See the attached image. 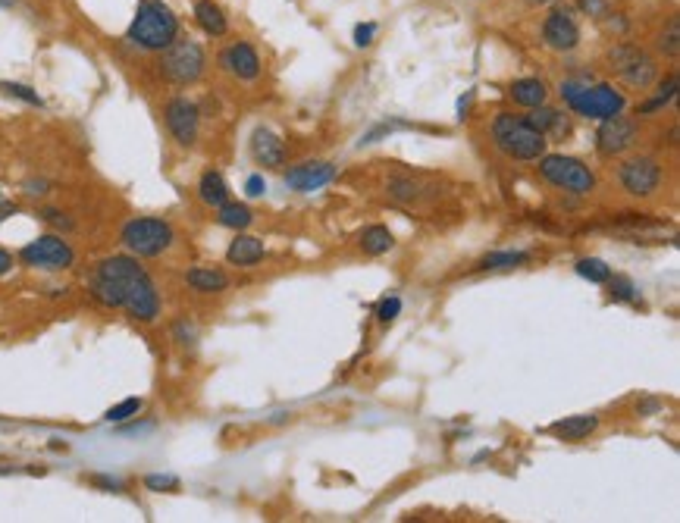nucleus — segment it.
<instances>
[{
  "label": "nucleus",
  "instance_id": "1",
  "mask_svg": "<svg viewBox=\"0 0 680 523\" xmlns=\"http://www.w3.org/2000/svg\"><path fill=\"white\" fill-rule=\"evenodd\" d=\"M88 292L101 307L126 311L135 323H154L160 317L157 282L129 254L104 257L88 279Z\"/></svg>",
  "mask_w": 680,
  "mask_h": 523
},
{
  "label": "nucleus",
  "instance_id": "2",
  "mask_svg": "<svg viewBox=\"0 0 680 523\" xmlns=\"http://www.w3.org/2000/svg\"><path fill=\"white\" fill-rule=\"evenodd\" d=\"M182 35V22L163 0H138L135 16L126 29V44L145 54H160Z\"/></svg>",
  "mask_w": 680,
  "mask_h": 523
},
{
  "label": "nucleus",
  "instance_id": "3",
  "mask_svg": "<svg viewBox=\"0 0 680 523\" xmlns=\"http://www.w3.org/2000/svg\"><path fill=\"white\" fill-rule=\"evenodd\" d=\"M558 94L577 116H586V120H608V116H618L627 110L624 91L608 82H586L583 76L565 79L558 85Z\"/></svg>",
  "mask_w": 680,
  "mask_h": 523
},
{
  "label": "nucleus",
  "instance_id": "4",
  "mask_svg": "<svg viewBox=\"0 0 680 523\" xmlns=\"http://www.w3.org/2000/svg\"><path fill=\"white\" fill-rule=\"evenodd\" d=\"M492 141H496V148L508 157V160H539L549 148V138L543 132H536L527 116L521 113H499L496 120H492Z\"/></svg>",
  "mask_w": 680,
  "mask_h": 523
},
{
  "label": "nucleus",
  "instance_id": "5",
  "mask_svg": "<svg viewBox=\"0 0 680 523\" xmlns=\"http://www.w3.org/2000/svg\"><path fill=\"white\" fill-rule=\"evenodd\" d=\"M157 73L160 79L167 85H176V88H189L195 82L204 79L207 73V51L201 47V41H192V38H176L167 51H160V60H157Z\"/></svg>",
  "mask_w": 680,
  "mask_h": 523
},
{
  "label": "nucleus",
  "instance_id": "6",
  "mask_svg": "<svg viewBox=\"0 0 680 523\" xmlns=\"http://www.w3.org/2000/svg\"><path fill=\"white\" fill-rule=\"evenodd\" d=\"M176 242V229L160 217H135L120 229V245L132 257H160Z\"/></svg>",
  "mask_w": 680,
  "mask_h": 523
},
{
  "label": "nucleus",
  "instance_id": "7",
  "mask_svg": "<svg viewBox=\"0 0 680 523\" xmlns=\"http://www.w3.org/2000/svg\"><path fill=\"white\" fill-rule=\"evenodd\" d=\"M536 163H539V176H543L549 185L561 188V192H568V195H590V192H596V173L577 157L543 154Z\"/></svg>",
  "mask_w": 680,
  "mask_h": 523
},
{
  "label": "nucleus",
  "instance_id": "8",
  "mask_svg": "<svg viewBox=\"0 0 680 523\" xmlns=\"http://www.w3.org/2000/svg\"><path fill=\"white\" fill-rule=\"evenodd\" d=\"M608 63H612V69L630 88L646 91L655 85V79H659V63L633 41H615V47L608 51Z\"/></svg>",
  "mask_w": 680,
  "mask_h": 523
},
{
  "label": "nucleus",
  "instance_id": "9",
  "mask_svg": "<svg viewBox=\"0 0 680 523\" xmlns=\"http://www.w3.org/2000/svg\"><path fill=\"white\" fill-rule=\"evenodd\" d=\"M19 260L32 270H48V273H60L69 270L76 264V251L69 242H63L60 235H41V239L29 242L26 248L19 251Z\"/></svg>",
  "mask_w": 680,
  "mask_h": 523
},
{
  "label": "nucleus",
  "instance_id": "10",
  "mask_svg": "<svg viewBox=\"0 0 680 523\" xmlns=\"http://www.w3.org/2000/svg\"><path fill=\"white\" fill-rule=\"evenodd\" d=\"M163 126H167L170 138L179 148H192L201 135V107L192 98L176 94V98L163 104Z\"/></svg>",
  "mask_w": 680,
  "mask_h": 523
},
{
  "label": "nucleus",
  "instance_id": "11",
  "mask_svg": "<svg viewBox=\"0 0 680 523\" xmlns=\"http://www.w3.org/2000/svg\"><path fill=\"white\" fill-rule=\"evenodd\" d=\"M618 182L633 198H652L662 188V163L655 157H630L618 166Z\"/></svg>",
  "mask_w": 680,
  "mask_h": 523
},
{
  "label": "nucleus",
  "instance_id": "12",
  "mask_svg": "<svg viewBox=\"0 0 680 523\" xmlns=\"http://www.w3.org/2000/svg\"><path fill=\"white\" fill-rule=\"evenodd\" d=\"M543 44L555 54H571L580 47V19L574 7H555L543 19Z\"/></svg>",
  "mask_w": 680,
  "mask_h": 523
},
{
  "label": "nucleus",
  "instance_id": "13",
  "mask_svg": "<svg viewBox=\"0 0 680 523\" xmlns=\"http://www.w3.org/2000/svg\"><path fill=\"white\" fill-rule=\"evenodd\" d=\"M599 132H596V151L602 157H621L627 154L633 145H637L640 138V126L637 120H630V116L618 113V116H608V120H599Z\"/></svg>",
  "mask_w": 680,
  "mask_h": 523
},
{
  "label": "nucleus",
  "instance_id": "14",
  "mask_svg": "<svg viewBox=\"0 0 680 523\" xmlns=\"http://www.w3.org/2000/svg\"><path fill=\"white\" fill-rule=\"evenodd\" d=\"M217 63H220L223 73H229L232 79H239V82H254V79H261V73H264L261 54H257V47L251 41H229L220 51Z\"/></svg>",
  "mask_w": 680,
  "mask_h": 523
},
{
  "label": "nucleus",
  "instance_id": "15",
  "mask_svg": "<svg viewBox=\"0 0 680 523\" xmlns=\"http://www.w3.org/2000/svg\"><path fill=\"white\" fill-rule=\"evenodd\" d=\"M286 185L292 188V192H317V188L330 185L336 179V166L326 163V160H304V163H295L286 170Z\"/></svg>",
  "mask_w": 680,
  "mask_h": 523
},
{
  "label": "nucleus",
  "instance_id": "16",
  "mask_svg": "<svg viewBox=\"0 0 680 523\" xmlns=\"http://www.w3.org/2000/svg\"><path fill=\"white\" fill-rule=\"evenodd\" d=\"M251 157L257 166H264V170H279V166H286V145L279 141L276 132L261 126L251 135Z\"/></svg>",
  "mask_w": 680,
  "mask_h": 523
},
{
  "label": "nucleus",
  "instance_id": "17",
  "mask_svg": "<svg viewBox=\"0 0 680 523\" xmlns=\"http://www.w3.org/2000/svg\"><path fill=\"white\" fill-rule=\"evenodd\" d=\"M195 26L207 35V38H223L229 32V16L223 13L220 4H214V0H195Z\"/></svg>",
  "mask_w": 680,
  "mask_h": 523
},
{
  "label": "nucleus",
  "instance_id": "18",
  "mask_svg": "<svg viewBox=\"0 0 680 523\" xmlns=\"http://www.w3.org/2000/svg\"><path fill=\"white\" fill-rule=\"evenodd\" d=\"M596 430H599V417L596 414H577V417L555 420L549 426V436H555L561 442H580L586 436H593Z\"/></svg>",
  "mask_w": 680,
  "mask_h": 523
},
{
  "label": "nucleus",
  "instance_id": "19",
  "mask_svg": "<svg viewBox=\"0 0 680 523\" xmlns=\"http://www.w3.org/2000/svg\"><path fill=\"white\" fill-rule=\"evenodd\" d=\"M264 254H267L264 242L254 239V235H242V232L226 248V260L232 267H254V264H261Z\"/></svg>",
  "mask_w": 680,
  "mask_h": 523
},
{
  "label": "nucleus",
  "instance_id": "20",
  "mask_svg": "<svg viewBox=\"0 0 680 523\" xmlns=\"http://www.w3.org/2000/svg\"><path fill=\"white\" fill-rule=\"evenodd\" d=\"M185 285L198 295H220L229 289V276L217 267H192L185 273Z\"/></svg>",
  "mask_w": 680,
  "mask_h": 523
},
{
  "label": "nucleus",
  "instance_id": "21",
  "mask_svg": "<svg viewBox=\"0 0 680 523\" xmlns=\"http://www.w3.org/2000/svg\"><path fill=\"white\" fill-rule=\"evenodd\" d=\"M508 98L518 104V107H527V110H533V107H539V104H546V98H549V88H546V82L543 79H514L511 85H508Z\"/></svg>",
  "mask_w": 680,
  "mask_h": 523
},
{
  "label": "nucleus",
  "instance_id": "22",
  "mask_svg": "<svg viewBox=\"0 0 680 523\" xmlns=\"http://www.w3.org/2000/svg\"><path fill=\"white\" fill-rule=\"evenodd\" d=\"M527 123L536 129V132H543L546 138L549 135H565L568 132V116L555 110V107H546V104H539L527 113Z\"/></svg>",
  "mask_w": 680,
  "mask_h": 523
},
{
  "label": "nucleus",
  "instance_id": "23",
  "mask_svg": "<svg viewBox=\"0 0 680 523\" xmlns=\"http://www.w3.org/2000/svg\"><path fill=\"white\" fill-rule=\"evenodd\" d=\"M198 198L207 204V207H220L229 201V185L223 179V173L217 170H204L201 179H198Z\"/></svg>",
  "mask_w": 680,
  "mask_h": 523
},
{
  "label": "nucleus",
  "instance_id": "24",
  "mask_svg": "<svg viewBox=\"0 0 680 523\" xmlns=\"http://www.w3.org/2000/svg\"><path fill=\"white\" fill-rule=\"evenodd\" d=\"M530 260V254L527 251H492V254H486L480 264L474 267V270H480V273H505V270H518V267H524Z\"/></svg>",
  "mask_w": 680,
  "mask_h": 523
},
{
  "label": "nucleus",
  "instance_id": "25",
  "mask_svg": "<svg viewBox=\"0 0 680 523\" xmlns=\"http://www.w3.org/2000/svg\"><path fill=\"white\" fill-rule=\"evenodd\" d=\"M217 223L223 229H236V232H245L251 223H254V213L248 204H239V201H226L217 207Z\"/></svg>",
  "mask_w": 680,
  "mask_h": 523
},
{
  "label": "nucleus",
  "instance_id": "26",
  "mask_svg": "<svg viewBox=\"0 0 680 523\" xmlns=\"http://www.w3.org/2000/svg\"><path fill=\"white\" fill-rule=\"evenodd\" d=\"M358 245H361V251H364V254H370V257H380V254H386V251H392L395 239H392V232H389L386 226H370V229H364V232H361Z\"/></svg>",
  "mask_w": 680,
  "mask_h": 523
},
{
  "label": "nucleus",
  "instance_id": "27",
  "mask_svg": "<svg viewBox=\"0 0 680 523\" xmlns=\"http://www.w3.org/2000/svg\"><path fill=\"white\" fill-rule=\"evenodd\" d=\"M674 98H677V79L668 76V79L659 85V94H652L649 101H643V104L637 107V116H652V113H659V110H665Z\"/></svg>",
  "mask_w": 680,
  "mask_h": 523
},
{
  "label": "nucleus",
  "instance_id": "28",
  "mask_svg": "<svg viewBox=\"0 0 680 523\" xmlns=\"http://www.w3.org/2000/svg\"><path fill=\"white\" fill-rule=\"evenodd\" d=\"M389 195L395 201L414 204V201L424 198V185H420L417 179H411V176H395V179H389Z\"/></svg>",
  "mask_w": 680,
  "mask_h": 523
},
{
  "label": "nucleus",
  "instance_id": "29",
  "mask_svg": "<svg viewBox=\"0 0 680 523\" xmlns=\"http://www.w3.org/2000/svg\"><path fill=\"white\" fill-rule=\"evenodd\" d=\"M574 270H577V276H583L586 282H596V285L612 279V267H608L605 260H599V257H583V260H577Z\"/></svg>",
  "mask_w": 680,
  "mask_h": 523
},
{
  "label": "nucleus",
  "instance_id": "30",
  "mask_svg": "<svg viewBox=\"0 0 680 523\" xmlns=\"http://www.w3.org/2000/svg\"><path fill=\"white\" fill-rule=\"evenodd\" d=\"M0 94H7V98H16L29 107H44V98L32 88V85H22V82H0Z\"/></svg>",
  "mask_w": 680,
  "mask_h": 523
},
{
  "label": "nucleus",
  "instance_id": "31",
  "mask_svg": "<svg viewBox=\"0 0 680 523\" xmlns=\"http://www.w3.org/2000/svg\"><path fill=\"white\" fill-rule=\"evenodd\" d=\"M142 408H145L142 398H123L120 404H113V408L104 414V420L107 423H126V420L138 417V411H142Z\"/></svg>",
  "mask_w": 680,
  "mask_h": 523
},
{
  "label": "nucleus",
  "instance_id": "32",
  "mask_svg": "<svg viewBox=\"0 0 680 523\" xmlns=\"http://www.w3.org/2000/svg\"><path fill=\"white\" fill-rule=\"evenodd\" d=\"M608 295H612V301H618V304H630V301H637V285H633L627 276H615V279H608Z\"/></svg>",
  "mask_w": 680,
  "mask_h": 523
},
{
  "label": "nucleus",
  "instance_id": "33",
  "mask_svg": "<svg viewBox=\"0 0 680 523\" xmlns=\"http://www.w3.org/2000/svg\"><path fill=\"white\" fill-rule=\"evenodd\" d=\"M655 47H659V54H665V57H677V51H680V29H677V19H671L668 22V29L659 35V44H655Z\"/></svg>",
  "mask_w": 680,
  "mask_h": 523
},
{
  "label": "nucleus",
  "instance_id": "34",
  "mask_svg": "<svg viewBox=\"0 0 680 523\" xmlns=\"http://www.w3.org/2000/svg\"><path fill=\"white\" fill-rule=\"evenodd\" d=\"M38 217H41L44 223H48V226L63 229V232H73V229H76V220L69 217V213L57 210V207H44V210H38Z\"/></svg>",
  "mask_w": 680,
  "mask_h": 523
},
{
  "label": "nucleus",
  "instance_id": "35",
  "mask_svg": "<svg viewBox=\"0 0 680 523\" xmlns=\"http://www.w3.org/2000/svg\"><path fill=\"white\" fill-rule=\"evenodd\" d=\"M179 477H173V473H148L145 477V489L148 492H179Z\"/></svg>",
  "mask_w": 680,
  "mask_h": 523
},
{
  "label": "nucleus",
  "instance_id": "36",
  "mask_svg": "<svg viewBox=\"0 0 680 523\" xmlns=\"http://www.w3.org/2000/svg\"><path fill=\"white\" fill-rule=\"evenodd\" d=\"M398 314H402V298H398V295H389V298L380 301V307H377V320L380 323H392Z\"/></svg>",
  "mask_w": 680,
  "mask_h": 523
},
{
  "label": "nucleus",
  "instance_id": "37",
  "mask_svg": "<svg viewBox=\"0 0 680 523\" xmlns=\"http://www.w3.org/2000/svg\"><path fill=\"white\" fill-rule=\"evenodd\" d=\"M574 13L590 16V19H602V16L608 13V0H577Z\"/></svg>",
  "mask_w": 680,
  "mask_h": 523
},
{
  "label": "nucleus",
  "instance_id": "38",
  "mask_svg": "<svg viewBox=\"0 0 680 523\" xmlns=\"http://www.w3.org/2000/svg\"><path fill=\"white\" fill-rule=\"evenodd\" d=\"M602 26H605V32H612V35H627L630 32V22L621 13H605L602 16Z\"/></svg>",
  "mask_w": 680,
  "mask_h": 523
},
{
  "label": "nucleus",
  "instance_id": "39",
  "mask_svg": "<svg viewBox=\"0 0 680 523\" xmlns=\"http://www.w3.org/2000/svg\"><path fill=\"white\" fill-rule=\"evenodd\" d=\"M173 336H176L179 345H195V342H198V329H195L189 320H179V323L173 326Z\"/></svg>",
  "mask_w": 680,
  "mask_h": 523
},
{
  "label": "nucleus",
  "instance_id": "40",
  "mask_svg": "<svg viewBox=\"0 0 680 523\" xmlns=\"http://www.w3.org/2000/svg\"><path fill=\"white\" fill-rule=\"evenodd\" d=\"M377 22H358L355 26V44L358 47H370L373 44V38H377Z\"/></svg>",
  "mask_w": 680,
  "mask_h": 523
},
{
  "label": "nucleus",
  "instance_id": "41",
  "mask_svg": "<svg viewBox=\"0 0 680 523\" xmlns=\"http://www.w3.org/2000/svg\"><path fill=\"white\" fill-rule=\"evenodd\" d=\"M245 195H248V198H264V195H267V182H264V176H248V182H245Z\"/></svg>",
  "mask_w": 680,
  "mask_h": 523
},
{
  "label": "nucleus",
  "instance_id": "42",
  "mask_svg": "<svg viewBox=\"0 0 680 523\" xmlns=\"http://www.w3.org/2000/svg\"><path fill=\"white\" fill-rule=\"evenodd\" d=\"M659 411H665V401L662 398H643L637 404V414L640 417H652V414H659Z\"/></svg>",
  "mask_w": 680,
  "mask_h": 523
},
{
  "label": "nucleus",
  "instance_id": "43",
  "mask_svg": "<svg viewBox=\"0 0 680 523\" xmlns=\"http://www.w3.org/2000/svg\"><path fill=\"white\" fill-rule=\"evenodd\" d=\"M51 192V182L48 179H29L26 182V195H32V198H44Z\"/></svg>",
  "mask_w": 680,
  "mask_h": 523
},
{
  "label": "nucleus",
  "instance_id": "44",
  "mask_svg": "<svg viewBox=\"0 0 680 523\" xmlns=\"http://www.w3.org/2000/svg\"><path fill=\"white\" fill-rule=\"evenodd\" d=\"M91 483L101 486V489H110V492H123L126 489L120 480H113V477H91Z\"/></svg>",
  "mask_w": 680,
  "mask_h": 523
},
{
  "label": "nucleus",
  "instance_id": "45",
  "mask_svg": "<svg viewBox=\"0 0 680 523\" xmlns=\"http://www.w3.org/2000/svg\"><path fill=\"white\" fill-rule=\"evenodd\" d=\"M16 213H19V207H16L13 201H4V198H0V223H7L10 217H16Z\"/></svg>",
  "mask_w": 680,
  "mask_h": 523
},
{
  "label": "nucleus",
  "instance_id": "46",
  "mask_svg": "<svg viewBox=\"0 0 680 523\" xmlns=\"http://www.w3.org/2000/svg\"><path fill=\"white\" fill-rule=\"evenodd\" d=\"M13 270V254L7 248H0V276H7Z\"/></svg>",
  "mask_w": 680,
  "mask_h": 523
},
{
  "label": "nucleus",
  "instance_id": "47",
  "mask_svg": "<svg viewBox=\"0 0 680 523\" xmlns=\"http://www.w3.org/2000/svg\"><path fill=\"white\" fill-rule=\"evenodd\" d=\"M471 98H474V94H464V98L458 101V113H461V120H464V113H467V104H471Z\"/></svg>",
  "mask_w": 680,
  "mask_h": 523
},
{
  "label": "nucleus",
  "instance_id": "48",
  "mask_svg": "<svg viewBox=\"0 0 680 523\" xmlns=\"http://www.w3.org/2000/svg\"><path fill=\"white\" fill-rule=\"evenodd\" d=\"M19 0H0V10H16Z\"/></svg>",
  "mask_w": 680,
  "mask_h": 523
},
{
  "label": "nucleus",
  "instance_id": "49",
  "mask_svg": "<svg viewBox=\"0 0 680 523\" xmlns=\"http://www.w3.org/2000/svg\"><path fill=\"white\" fill-rule=\"evenodd\" d=\"M7 473H13V467H0V477H7Z\"/></svg>",
  "mask_w": 680,
  "mask_h": 523
},
{
  "label": "nucleus",
  "instance_id": "50",
  "mask_svg": "<svg viewBox=\"0 0 680 523\" xmlns=\"http://www.w3.org/2000/svg\"><path fill=\"white\" fill-rule=\"evenodd\" d=\"M530 4H539V7H543V4H552V0H530Z\"/></svg>",
  "mask_w": 680,
  "mask_h": 523
}]
</instances>
